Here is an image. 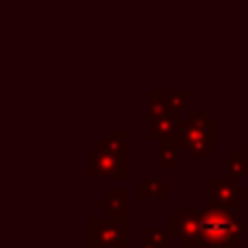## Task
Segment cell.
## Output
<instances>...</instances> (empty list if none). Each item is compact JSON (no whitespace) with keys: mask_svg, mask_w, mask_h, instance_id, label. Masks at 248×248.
<instances>
[{"mask_svg":"<svg viewBox=\"0 0 248 248\" xmlns=\"http://www.w3.org/2000/svg\"><path fill=\"white\" fill-rule=\"evenodd\" d=\"M198 237L194 244L218 246V244H240L246 235V224L235 216V211L209 207L198 214Z\"/></svg>","mask_w":248,"mask_h":248,"instance_id":"obj_1","label":"cell"},{"mask_svg":"<svg viewBox=\"0 0 248 248\" xmlns=\"http://www.w3.org/2000/svg\"><path fill=\"white\" fill-rule=\"evenodd\" d=\"M128 133L124 128L109 131L105 140L98 141V148L92 153L90 179H126L128 176Z\"/></svg>","mask_w":248,"mask_h":248,"instance_id":"obj_2","label":"cell"},{"mask_svg":"<svg viewBox=\"0 0 248 248\" xmlns=\"http://www.w3.org/2000/svg\"><path fill=\"white\" fill-rule=\"evenodd\" d=\"M185 116L183 133H181V148L185 150L189 161L202 159L218 148V122L205 109H189Z\"/></svg>","mask_w":248,"mask_h":248,"instance_id":"obj_3","label":"cell"},{"mask_svg":"<svg viewBox=\"0 0 248 248\" xmlns=\"http://www.w3.org/2000/svg\"><path fill=\"white\" fill-rule=\"evenodd\" d=\"M90 248H128V218H92Z\"/></svg>","mask_w":248,"mask_h":248,"instance_id":"obj_4","label":"cell"},{"mask_svg":"<svg viewBox=\"0 0 248 248\" xmlns=\"http://www.w3.org/2000/svg\"><path fill=\"white\" fill-rule=\"evenodd\" d=\"M242 201V187L231 179H209L207 181V205L220 209L237 211Z\"/></svg>","mask_w":248,"mask_h":248,"instance_id":"obj_5","label":"cell"},{"mask_svg":"<svg viewBox=\"0 0 248 248\" xmlns=\"http://www.w3.org/2000/svg\"><path fill=\"white\" fill-rule=\"evenodd\" d=\"M185 118L181 113L168 111L161 116H148V140L150 141H174L181 146V133H183Z\"/></svg>","mask_w":248,"mask_h":248,"instance_id":"obj_6","label":"cell"},{"mask_svg":"<svg viewBox=\"0 0 248 248\" xmlns=\"http://www.w3.org/2000/svg\"><path fill=\"white\" fill-rule=\"evenodd\" d=\"M198 214L201 209L196 207H181L176 218H170L168 220V235L170 240H176L181 244H194L198 237Z\"/></svg>","mask_w":248,"mask_h":248,"instance_id":"obj_7","label":"cell"},{"mask_svg":"<svg viewBox=\"0 0 248 248\" xmlns=\"http://www.w3.org/2000/svg\"><path fill=\"white\" fill-rule=\"evenodd\" d=\"M126 201H128V192L124 187H111L107 192V196L100 198L98 209L109 211L111 218H128L126 211Z\"/></svg>","mask_w":248,"mask_h":248,"instance_id":"obj_8","label":"cell"},{"mask_svg":"<svg viewBox=\"0 0 248 248\" xmlns=\"http://www.w3.org/2000/svg\"><path fill=\"white\" fill-rule=\"evenodd\" d=\"M140 201H166L170 196V183L166 179H140L137 181Z\"/></svg>","mask_w":248,"mask_h":248,"instance_id":"obj_9","label":"cell"},{"mask_svg":"<svg viewBox=\"0 0 248 248\" xmlns=\"http://www.w3.org/2000/svg\"><path fill=\"white\" fill-rule=\"evenodd\" d=\"M246 174H248V153L246 150L231 148L227 153V179L240 183Z\"/></svg>","mask_w":248,"mask_h":248,"instance_id":"obj_10","label":"cell"},{"mask_svg":"<svg viewBox=\"0 0 248 248\" xmlns=\"http://www.w3.org/2000/svg\"><path fill=\"white\" fill-rule=\"evenodd\" d=\"M157 144V168L159 170H176L179 168V144L174 141H155Z\"/></svg>","mask_w":248,"mask_h":248,"instance_id":"obj_11","label":"cell"},{"mask_svg":"<svg viewBox=\"0 0 248 248\" xmlns=\"http://www.w3.org/2000/svg\"><path fill=\"white\" fill-rule=\"evenodd\" d=\"M159 96L166 100V105L170 107V111L181 113L187 111V90H157Z\"/></svg>","mask_w":248,"mask_h":248,"instance_id":"obj_12","label":"cell"},{"mask_svg":"<svg viewBox=\"0 0 248 248\" xmlns=\"http://www.w3.org/2000/svg\"><path fill=\"white\" fill-rule=\"evenodd\" d=\"M168 244H170V235H168V231L153 227L148 231V235L137 244V248H168Z\"/></svg>","mask_w":248,"mask_h":248,"instance_id":"obj_13","label":"cell"},{"mask_svg":"<svg viewBox=\"0 0 248 248\" xmlns=\"http://www.w3.org/2000/svg\"><path fill=\"white\" fill-rule=\"evenodd\" d=\"M176 246L179 248H207V246H201V244H181V242H176Z\"/></svg>","mask_w":248,"mask_h":248,"instance_id":"obj_14","label":"cell"},{"mask_svg":"<svg viewBox=\"0 0 248 248\" xmlns=\"http://www.w3.org/2000/svg\"><path fill=\"white\" fill-rule=\"evenodd\" d=\"M242 201H246V207H248V181H246V187H242Z\"/></svg>","mask_w":248,"mask_h":248,"instance_id":"obj_15","label":"cell"},{"mask_svg":"<svg viewBox=\"0 0 248 248\" xmlns=\"http://www.w3.org/2000/svg\"><path fill=\"white\" fill-rule=\"evenodd\" d=\"M207 248H237V244H218V246H207Z\"/></svg>","mask_w":248,"mask_h":248,"instance_id":"obj_16","label":"cell"},{"mask_svg":"<svg viewBox=\"0 0 248 248\" xmlns=\"http://www.w3.org/2000/svg\"><path fill=\"white\" fill-rule=\"evenodd\" d=\"M246 153H248V144H246Z\"/></svg>","mask_w":248,"mask_h":248,"instance_id":"obj_17","label":"cell"},{"mask_svg":"<svg viewBox=\"0 0 248 248\" xmlns=\"http://www.w3.org/2000/svg\"><path fill=\"white\" fill-rule=\"evenodd\" d=\"M246 118H248V113H246Z\"/></svg>","mask_w":248,"mask_h":248,"instance_id":"obj_18","label":"cell"}]
</instances>
